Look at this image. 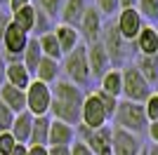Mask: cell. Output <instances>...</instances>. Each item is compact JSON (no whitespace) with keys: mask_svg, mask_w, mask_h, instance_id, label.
I'll return each instance as SVG.
<instances>
[{"mask_svg":"<svg viewBox=\"0 0 158 155\" xmlns=\"http://www.w3.org/2000/svg\"><path fill=\"white\" fill-rule=\"evenodd\" d=\"M106 122H111L109 115H106L104 106L94 97V92H90L85 97V103H83V117H80V125H85L87 129H102L106 127Z\"/></svg>","mask_w":158,"mask_h":155,"instance_id":"ba28073f","label":"cell"},{"mask_svg":"<svg viewBox=\"0 0 158 155\" xmlns=\"http://www.w3.org/2000/svg\"><path fill=\"white\" fill-rule=\"evenodd\" d=\"M116 26H118L120 35L127 40V42H135L137 40V35L142 33V28H144V17L139 14L137 7H130V10H120L118 12V21H116Z\"/></svg>","mask_w":158,"mask_h":155,"instance_id":"30bf717a","label":"cell"},{"mask_svg":"<svg viewBox=\"0 0 158 155\" xmlns=\"http://www.w3.org/2000/svg\"><path fill=\"white\" fill-rule=\"evenodd\" d=\"M50 155H71V146H52Z\"/></svg>","mask_w":158,"mask_h":155,"instance_id":"f35d334b","label":"cell"},{"mask_svg":"<svg viewBox=\"0 0 158 155\" xmlns=\"http://www.w3.org/2000/svg\"><path fill=\"white\" fill-rule=\"evenodd\" d=\"M0 99H2L5 106H10L17 115H19V113H26V92L24 89H17V87L5 82L0 87Z\"/></svg>","mask_w":158,"mask_h":155,"instance_id":"d6986e66","label":"cell"},{"mask_svg":"<svg viewBox=\"0 0 158 155\" xmlns=\"http://www.w3.org/2000/svg\"><path fill=\"white\" fill-rule=\"evenodd\" d=\"M76 134H78V129L73 125H66L61 120H52V127H50V148L52 146H73Z\"/></svg>","mask_w":158,"mask_h":155,"instance_id":"2e32d148","label":"cell"},{"mask_svg":"<svg viewBox=\"0 0 158 155\" xmlns=\"http://www.w3.org/2000/svg\"><path fill=\"white\" fill-rule=\"evenodd\" d=\"M71 155H94V153L90 150V146H87V143L76 141V143L71 146Z\"/></svg>","mask_w":158,"mask_h":155,"instance_id":"e575fe53","label":"cell"},{"mask_svg":"<svg viewBox=\"0 0 158 155\" xmlns=\"http://www.w3.org/2000/svg\"><path fill=\"white\" fill-rule=\"evenodd\" d=\"M156 94H158V85H156Z\"/></svg>","mask_w":158,"mask_h":155,"instance_id":"bcb514c9","label":"cell"},{"mask_svg":"<svg viewBox=\"0 0 158 155\" xmlns=\"http://www.w3.org/2000/svg\"><path fill=\"white\" fill-rule=\"evenodd\" d=\"M104 14L97 10V5H90L87 7L85 17L80 21L78 31H80V38L85 40V45H92V42H99L102 40V33H104V21H102Z\"/></svg>","mask_w":158,"mask_h":155,"instance_id":"9c48e42d","label":"cell"},{"mask_svg":"<svg viewBox=\"0 0 158 155\" xmlns=\"http://www.w3.org/2000/svg\"><path fill=\"white\" fill-rule=\"evenodd\" d=\"M87 0H66L64 7H61V14H59V24H66V26H73L78 28L83 17L87 12Z\"/></svg>","mask_w":158,"mask_h":155,"instance_id":"5bb4252c","label":"cell"},{"mask_svg":"<svg viewBox=\"0 0 158 155\" xmlns=\"http://www.w3.org/2000/svg\"><path fill=\"white\" fill-rule=\"evenodd\" d=\"M83 89L78 85L59 80L52 85V120H61L66 125H80L83 117V103H85Z\"/></svg>","mask_w":158,"mask_h":155,"instance_id":"6da1fadb","label":"cell"},{"mask_svg":"<svg viewBox=\"0 0 158 155\" xmlns=\"http://www.w3.org/2000/svg\"><path fill=\"white\" fill-rule=\"evenodd\" d=\"M26 110L33 117L50 115V110H52V85L33 80L31 87L26 89Z\"/></svg>","mask_w":158,"mask_h":155,"instance_id":"5b68a950","label":"cell"},{"mask_svg":"<svg viewBox=\"0 0 158 155\" xmlns=\"http://www.w3.org/2000/svg\"><path fill=\"white\" fill-rule=\"evenodd\" d=\"M7 82V64H5V59L0 57V87Z\"/></svg>","mask_w":158,"mask_h":155,"instance_id":"60d3db41","label":"cell"},{"mask_svg":"<svg viewBox=\"0 0 158 155\" xmlns=\"http://www.w3.org/2000/svg\"><path fill=\"white\" fill-rule=\"evenodd\" d=\"M7 5H10V10H12V14H14V12H19V10H24V7L33 5V2L31 0H10Z\"/></svg>","mask_w":158,"mask_h":155,"instance_id":"8d00e7d4","label":"cell"},{"mask_svg":"<svg viewBox=\"0 0 158 155\" xmlns=\"http://www.w3.org/2000/svg\"><path fill=\"white\" fill-rule=\"evenodd\" d=\"M5 2H10V0H0V7H2V5H5Z\"/></svg>","mask_w":158,"mask_h":155,"instance_id":"f6af8a7d","label":"cell"},{"mask_svg":"<svg viewBox=\"0 0 158 155\" xmlns=\"http://www.w3.org/2000/svg\"><path fill=\"white\" fill-rule=\"evenodd\" d=\"M14 120H17V113H14L10 106H5V101L0 99V134H2V132H12Z\"/></svg>","mask_w":158,"mask_h":155,"instance_id":"f1b7e54d","label":"cell"},{"mask_svg":"<svg viewBox=\"0 0 158 155\" xmlns=\"http://www.w3.org/2000/svg\"><path fill=\"white\" fill-rule=\"evenodd\" d=\"M59 71H61L59 61L45 57L40 61L38 71H35V80H40V82H45V85H54V82H59Z\"/></svg>","mask_w":158,"mask_h":155,"instance_id":"7402d4cb","label":"cell"},{"mask_svg":"<svg viewBox=\"0 0 158 155\" xmlns=\"http://www.w3.org/2000/svg\"><path fill=\"white\" fill-rule=\"evenodd\" d=\"M12 24H17L21 31H26L31 35V31H35V24H38V7L35 5H28L24 10L12 14Z\"/></svg>","mask_w":158,"mask_h":155,"instance_id":"603a6c76","label":"cell"},{"mask_svg":"<svg viewBox=\"0 0 158 155\" xmlns=\"http://www.w3.org/2000/svg\"><path fill=\"white\" fill-rule=\"evenodd\" d=\"M87 59H90V71H92V78L102 80L106 73L111 71V57H109V52H106L104 42L99 40V42H92V45H87Z\"/></svg>","mask_w":158,"mask_h":155,"instance_id":"4fadbf2b","label":"cell"},{"mask_svg":"<svg viewBox=\"0 0 158 155\" xmlns=\"http://www.w3.org/2000/svg\"><path fill=\"white\" fill-rule=\"evenodd\" d=\"M146 134H149V139H151L153 143H158V120H156V122H149Z\"/></svg>","mask_w":158,"mask_h":155,"instance_id":"74e56055","label":"cell"},{"mask_svg":"<svg viewBox=\"0 0 158 155\" xmlns=\"http://www.w3.org/2000/svg\"><path fill=\"white\" fill-rule=\"evenodd\" d=\"M142 153H144L142 136L132 134L127 129L113 127V155H142Z\"/></svg>","mask_w":158,"mask_h":155,"instance_id":"7c38bea8","label":"cell"},{"mask_svg":"<svg viewBox=\"0 0 158 155\" xmlns=\"http://www.w3.org/2000/svg\"><path fill=\"white\" fill-rule=\"evenodd\" d=\"M78 136L94 155H113V127L106 125L102 129H87L85 125H78Z\"/></svg>","mask_w":158,"mask_h":155,"instance_id":"8992f818","label":"cell"},{"mask_svg":"<svg viewBox=\"0 0 158 155\" xmlns=\"http://www.w3.org/2000/svg\"><path fill=\"white\" fill-rule=\"evenodd\" d=\"M113 125L142 136L149 129V117H146L144 103H135V101H127V99H120L116 117H113Z\"/></svg>","mask_w":158,"mask_h":155,"instance_id":"7a4b0ae2","label":"cell"},{"mask_svg":"<svg viewBox=\"0 0 158 155\" xmlns=\"http://www.w3.org/2000/svg\"><path fill=\"white\" fill-rule=\"evenodd\" d=\"M94 97L102 101V106H104V110H106V115H109V120H113L116 117V110H118V103H120V99H116V97H111V94H106L102 87H97L94 89Z\"/></svg>","mask_w":158,"mask_h":155,"instance_id":"83f0119b","label":"cell"},{"mask_svg":"<svg viewBox=\"0 0 158 155\" xmlns=\"http://www.w3.org/2000/svg\"><path fill=\"white\" fill-rule=\"evenodd\" d=\"M12 155H28V146L26 143H17V148H14Z\"/></svg>","mask_w":158,"mask_h":155,"instance_id":"b9f144b4","label":"cell"},{"mask_svg":"<svg viewBox=\"0 0 158 155\" xmlns=\"http://www.w3.org/2000/svg\"><path fill=\"white\" fill-rule=\"evenodd\" d=\"M50 127H52V117L43 115L33 120V132H31V141L28 146H47L50 148Z\"/></svg>","mask_w":158,"mask_h":155,"instance_id":"ffe728a7","label":"cell"},{"mask_svg":"<svg viewBox=\"0 0 158 155\" xmlns=\"http://www.w3.org/2000/svg\"><path fill=\"white\" fill-rule=\"evenodd\" d=\"M64 2H66V0H38V10H43L50 19H57V17L61 14Z\"/></svg>","mask_w":158,"mask_h":155,"instance_id":"4dcf8cb0","label":"cell"},{"mask_svg":"<svg viewBox=\"0 0 158 155\" xmlns=\"http://www.w3.org/2000/svg\"><path fill=\"white\" fill-rule=\"evenodd\" d=\"M139 0H120V10H130V7H137Z\"/></svg>","mask_w":158,"mask_h":155,"instance_id":"7bdbcfd3","label":"cell"},{"mask_svg":"<svg viewBox=\"0 0 158 155\" xmlns=\"http://www.w3.org/2000/svg\"><path fill=\"white\" fill-rule=\"evenodd\" d=\"M142 155H146V148H144V153H142Z\"/></svg>","mask_w":158,"mask_h":155,"instance_id":"7dc6e473","label":"cell"},{"mask_svg":"<svg viewBox=\"0 0 158 155\" xmlns=\"http://www.w3.org/2000/svg\"><path fill=\"white\" fill-rule=\"evenodd\" d=\"M120 71H123V99L135 103H146L149 97L153 94V87L146 82V78L139 73V68L132 64Z\"/></svg>","mask_w":158,"mask_h":155,"instance_id":"277c9868","label":"cell"},{"mask_svg":"<svg viewBox=\"0 0 158 155\" xmlns=\"http://www.w3.org/2000/svg\"><path fill=\"white\" fill-rule=\"evenodd\" d=\"M144 108H146V117H149V122H156V120H158V94H156V92L149 97V101L144 103Z\"/></svg>","mask_w":158,"mask_h":155,"instance_id":"836d02e7","label":"cell"},{"mask_svg":"<svg viewBox=\"0 0 158 155\" xmlns=\"http://www.w3.org/2000/svg\"><path fill=\"white\" fill-rule=\"evenodd\" d=\"M135 47L144 57H156L158 54V28L156 26H144L142 33L137 35V40H135Z\"/></svg>","mask_w":158,"mask_h":155,"instance_id":"e0dca14e","label":"cell"},{"mask_svg":"<svg viewBox=\"0 0 158 155\" xmlns=\"http://www.w3.org/2000/svg\"><path fill=\"white\" fill-rule=\"evenodd\" d=\"M97 10L106 17H113L116 12H120V0H97Z\"/></svg>","mask_w":158,"mask_h":155,"instance_id":"d6a6232c","label":"cell"},{"mask_svg":"<svg viewBox=\"0 0 158 155\" xmlns=\"http://www.w3.org/2000/svg\"><path fill=\"white\" fill-rule=\"evenodd\" d=\"M33 120H35V117H33L28 110L17 115V120H14V125H12V136L17 139V143H26L28 146L31 132H33Z\"/></svg>","mask_w":158,"mask_h":155,"instance_id":"44dd1931","label":"cell"},{"mask_svg":"<svg viewBox=\"0 0 158 155\" xmlns=\"http://www.w3.org/2000/svg\"><path fill=\"white\" fill-rule=\"evenodd\" d=\"M28 40H31V35H28L26 31H21L17 24L7 26L5 38H2V47H5L7 59L21 61V57H24V52H26V47H28Z\"/></svg>","mask_w":158,"mask_h":155,"instance_id":"52a82bcc","label":"cell"},{"mask_svg":"<svg viewBox=\"0 0 158 155\" xmlns=\"http://www.w3.org/2000/svg\"><path fill=\"white\" fill-rule=\"evenodd\" d=\"M17 148V139L12 136V132H2L0 134V155H12Z\"/></svg>","mask_w":158,"mask_h":155,"instance_id":"1f68e13d","label":"cell"},{"mask_svg":"<svg viewBox=\"0 0 158 155\" xmlns=\"http://www.w3.org/2000/svg\"><path fill=\"white\" fill-rule=\"evenodd\" d=\"M135 66L139 68V73L146 78V82L151 85H158V54L156 57H144V54H139Z\"/></svg>","mask_w":158,"mask_h":155,"instance_id":"484cf974","label":"cell"},{"mask_svg":"<svg viewBox=\"0 0 158 155\" xmlns=\"http://www.w3.org/2000/svg\"><path fill=\"white\" fill-rule=\"evenodd\" d=\"M64 73H66V80L73 85H87L92 80V71H90V59H87V45L80 42L71 54H66L64 59Z\"/></svg>","mask_w":158,"mask_h":155,"instance_id":"3957f363","label":"cell"},{"mask_svg":"<svg viewBox=\"0 0 158 155\" xmlns=\"http://www.w3.org/2000/svg\"><path fill=\"white\" fill-rule=\"evenodd\" d=\"M54 35H57V40H59L64 57H66V54H71V52L80 45V31H78V28H73V26L57 24V26H54Z\"/></svg>","mask_w":158,"mask_h":155,"instance_id":"ac0fdd59","label":"cell"},{"mask_svg":"<svg viewBox=\"0 0 158 155\" xmlns=\"http://www.w3.org/2000/svg\"><path fill=\"white\" fill-rule=\"evenodd\" d=\"M146 155H158V143H151V146L146 148Z\"/></svg>","mask_w":158,"mask_h":155,"instance_id":"ee69618b","label":"cell"},{"mask_svg":"<svg viewBox=\"0 0 158 155\" xmlns=\"http://www.w3.org/2000/svg\"><path fill=\"white\" fill-rule=\"evenodd\" d=\"M45 59V54H43V47H40V40L38 38H31L28 40V47L26 52H24V57H21V61H24V66H26L28 71L35 75V71H38L40 61Z\"/></svg>","mask_w":158,"mask_h":155,"instance_id":"d4e9b609","label":"cell"},{"mask_svg":"<svg viewBox=\"0 0 158 155\" xmlns=\"http://www.w3.org/2000/svg\"><path fill=\"white\" fill-rule=\"evenodd\" d=\"M33 80H35V78H33V73L24 66V61H10V64H7V85L26 92Z\"/></svg>","mask_w":158,"mask_h":155,"instance_id":"9a60e30c","label":"cell"},{"mask_svg":"<svg viewBox=\"0 0 158 155\" xmlns=\"http://www.w3.org/2000/svg\"><path fill=\"white\" fill-rule=\"evenodd\" d=\"M139 14L149 21H158V0H139L137 2Z\"/></svg>","mask_w":158,"mask_h":155,"instance_id":"f546056e","label":"cell"},{"mask_svg":"<svg viewBox=\"0 0 158 155\" xmlns=\"http://www.w3.org/2000/svg\"><path fill=\"white\" fill-rule=\"evenodd\" d=\"M102 42H104L109 57H111V64H120L125 59V47H127V40L120 35L116 21L104 26V33H102Z\"/></svg>","mask_w":158,"mask_h":155,"instance_id":"8fae6325","label":"cell"},{"mask_svg":"<svg viewBox=\"0 0 158 155\" xmlns=\"http://www.w3.org/2000/svg\"><path fill=\"white\" fill-rule=\"evenodd\" d=\"M10 24H12V17L0 10V42H2V38H5V31H7V26H10Z\"/></svg>","mask_w":158,"mask_h":155,"instance_id":"d590c367","label":"cell"},{"mask_svg":"<svg viewBox=\"0 0 158 155\" xmlns=\"http://www.w3.org/2000/svg\"><path fill=\"white\" fill-rule=\"evenodd\" d=\"M99 82H102V89L106 94H111L116 99H123V71L120 68H111Z\"/></svg>","mask_w":158,"mask_h":155,"instance_id":"cb8c5ba5","label":"cell"},{"mask_svg":"<svg viewBox=\"0 0 158 155\" xmlns=\"http://www.w3.org/2000/svg\"><path fill=\"white\" fill-rule=\"evenodd\" d=\"M40 47H43V54H45L47 59H54V61H59L61 57H64V52H61V45L59 40H57V35H54V31L45 33V35H40Z\"/></svg>","mask_w":158,"mask_h":155,"instance_id":"4316f807","label":"cell"},{"mask_svg":"<svg viewBox=\"0 0 158 155\" xmlns=\"http://www.w3.org/2000/svg\"><path fill=\"white\" fill-rule=\"evenodd\" d=\"M28 155H50L47 146H28Z\"/></svg>","mask_w":158,"mask_h":155,"instance_id":"ab89813d","label":"cell"}]
</instances>
